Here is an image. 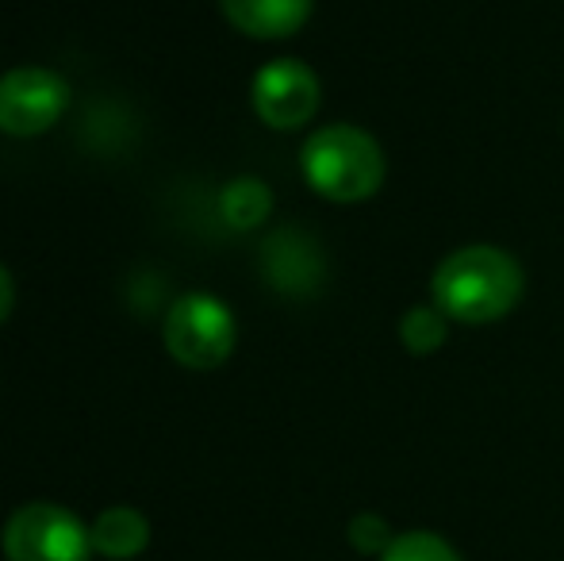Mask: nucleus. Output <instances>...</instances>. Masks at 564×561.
Wrapping results in <instances>:
<instances>
[{"mask_svg":"<svg viewBox=\"0 0 564 561\" xmlns=\"http://www.w3.org/2000/svg\"><path fill=\"white\" fill-rule=\"evenodd\" d=\"M8 561H89L93 539L74 511L58 504H28L4 527Z\"/></svg>","mask_w":564,"mask_h":561,"instance_id":"20e7f679","label":"nucleus"},{"mask_svg":"<svg viewBox=\"0 0 564 561\" xmlns=\"http://www.w3.org/2000/svg\"><path fill=\"white\" fill-rule=\"evenodd\" d=\"M261 273L284 296H312L327 281V258L315 235L300 227H281L261 247Z\"/></svg>","mask_w":564,"mask_h":561,"instance_id":"0eeeda50","label":"nucleus"},{"mask_svg":"<svg viewBox=\"0 0 564 561\" xmlns=\"http://www.w3.org/2000/svg\"><path fill=\"white\" fill-rule=\"evenodd\" d=\"M12 304H15V281H12V273H8L4 266H0V323L8 320Z\"/></svg>","mask_w":564,"mask_h":561,"instance_id":"4468645a","label":"nucleus"},{"mask_svg":"<svg viewBox=\"0 0 564 561\" xmlns=\"http://www.w3.org/2000/svg\"><path fill=\"white\" fill-rule=\"evenodd\" d=\"M269 212H273V193L261 177H235L219 193V216L235 231H250V227L265 224Z\"/></svg>","mask_w":564,"mask_h":561,"instance_id":"9d476101","label":"nucleus"},{"mask_svg":"<svg viewBox=\"0 0 564 561\" xmlns=\"http://www.w3.org/2000/svg\"><path fill=\"white\" fill-rule=\"evenodd\" d=\"M300 170L319 196L338 204L369 201L384 185V150L354 123L319 128L300 150Z\"/></svg>","mask_w":564,"mask_h":561,"instance_id":"f03ea898","label":"nucleus"},{"mask_svg":"<svg viewBox=\"0 0 564 561\" xmlns=\"http://www.w3.org/2000/svg\"><path fill=\"white\" fill-rule=\"evenodd\" d=\"M253 112L276 131H296L319 112V77L300 58H276L253 77Z\"/></svg>","mask_w":564,"mask_h":561,"instance_id":"423d86ee","label":"nucleus"},{"mask_svg":"<svg viewBox=\"0 0 564 561\" xmlns=\"http://www.w3.org/2000/svg\"><path fill=\"white\" fill-rule=\"evenodd\" d=\"M395 535L388 531V524L380 516H372V511H365V516H357L354 524H349V542H354V550H361V554H384L388 547H392Z\"/></svg>","mask_w":564,"mask_h":561,"instance_id":"ddd939ff","label":"nucleus"},{"mask_svg":"<svg viewBox=\"0 0 564 561\" xmlns=\"http://www.w3.org/2000/svg\"><path fill=\"white\" fill-rule=\"evenodd\" d=\"M227 23L250 39H289L312 15L315 0H219Z\"/></svg>","mask_w":564,"mask_h":561,"instance_id":"6e6552de","label":"nucleus"},{"mask_svg":"<svg viewBox=\"0 0 564 561\" xmlns=\"http://www.w3.org/2000/svg\"><path fill=\"white\" fill-rule=\"evenodd\" d=\"M400 338L411 354H431L446 343V315L434 304H419L411 308L400 320Z\"/></svg>","mask_w":564,"mask_h":561,"instance_id":"9b49d317","label":"nucleus"},{"mask_svg":"<svg viewBox=\"0 0 564 561\" xmlns=\"http://www.w3.org/2000/svg\"><path fill=\"white\" fill-rule=\"evenodd\" d=\"M165 350L185 369H216L235 350L238 323L230 308L212 292H188L165 312Z\"/></svg>","mask_w":564,"mask_h":561,"instance_id":"7ed1b4c3","label":"nucleus"},{"mask_svg":"<svg viewBox=\"0 0 564 561\" xmlns=\"http://www.w3.org/2000/svg\"><path fill=\"white\" fill-rule=\"evenodd\" d=\"M522 266L499 247H460L438 262L431 278V304L457 323H496L522 300Z\"/></svg>","mask_w":564,"mask_h":561,"instance_id":"f257e3e1","label":"nucleus"},{"mask_svg":"<svg viewBox=\"0 0 564 561\" xmlns=\"http://www.w3.org/2000/svg\"><path fill=\"white\" fill-rule=\"evenodd\" d=\"M380 561H460L457 550L434 531H408L395 535L392 547L380 554Z\"/></svg>","mask_w":564,"mask_h":561,"instance_id":"f8f14e48","label":"nucleus"},{"mask_svg":"<svg viewBox=\"0 0 564 561\" xmlns=\"http://www.w3.org/2000/svg\"><path fill=\"white\" fill-rule=\"evenodd\" d=\"M89 539H93V550H100L105 558L127 561L147 550L150 524H147V516L134 508H108V511H100L97 524L89 527Z\"/></svg>","mask_w":564,"mask_h":561,"instance_id":"1a4fd4ad","label":"nucleus"},{"mask_svg":"<svg viewBox=\"0 0 564 561\" xmlns=\"http://www.w3.org/2000/svg\"><path fill=\"white\" fill-rule=\"evenodd\" d=\"M69 108V85L46 66H15L0 77V131L31 139L51 131Z\"/></svg>","mask_w":564,"mask_h":561,"instance_id":"39448f33","label":"nucleus"}]
</instances>
